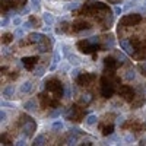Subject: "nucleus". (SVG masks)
Instances as JSON below:
<instances>
[{
    "label": "nucleus",
    "mask_w": 146,
    "mask_h": 146,
    "mask_svg": "<svg viewBox=\"0 0 146 146\" xmlns=\"http://www.w3.org/2000/svg\"><path fill=\"white\" fill-rule=\"evenodd\" d=\"M70 63H64V62H62L60 63V70L62 72H64V73H67V72H70Z\"/></svg>",
    "instance_id": "obj_29"
},
{
    "label": "nucleus",
    "mask_w": 146,
    "mask_h": 146,
    "mask_svg": "<svg viewBox=\"0 0 146 146\" xmlns=\"http://www.w3.org/2000/svg\"><path fill=\"white\" fill-rule=\"evenodd\" d=\"M78 92L76 86H72V85H66L64 86V98H72L73 95Z\"/></svg>",
    "instance_id": "obj_9"
},
{
    "label": "nucleus",
    "mask_w": 146,
    "mask_h": 146,
    "mask_svg": "<svg viewBox=\"0 0 146 146\" xmlns=\"http://www.w3.org/2000/svg\"><path fill=\"white\" fill-rule=\"evenodd\" d=\"M32 145H38V146L45 145V136H44V135H38V136L34 139V143H32Z\"/></svg>",
    "instance_id": "obj_16"
},
{
    "label": "nucleus",
    "mask_w": 146,
    "mask_h": 146,
    "mask_svg": "<svg viewBox=\"0 0 146 146\" xmlns=\"http://www.w3.org/2000/svg\"><path fill=\"white\" fill-rule=\"evenodd\" d=\"M137 12H139V13H146V6H142V7H137Z\"/></svg>",
    "instance_id": "obj_44"
},
{
    "label": "nucleus",
    "mask_w": 146,
    "mask_h": 146,
    "mask_svg": "<svg viewBox=\"0 0 146 146\" xmlns=\"http://www.w3.org/2000/svg\"><path fill=\"white\" fill-rule=\"evenodd\" d=\"M91 100H92V95H91V94H85V95H82V98H80V101H82L83 104L91 102Z\"/></svg>",
    "instance_id": "obj_33"
},
{
    "label": "nucleus",
    "mask_w": 146,
    "mask_h": 146,
    "mask_svg": "<svg viewBox=\"0 0 146 146\" xmlns=\"http://www.w3.org/2000/svg\"><path fill=\"white\" fill-rule=\"evenodd\" d=\"M60 45H62V53H63V56H64V57H67V56L72 53V51H70L72 48H70L67 44H60Z\"/></svg>",
    "instance_id": "obj_25"
},
{
    "label": "nucleus",
    "mask_w": 146,
    "mask_h": 146,
    "mask_svg": "<svg viewBox=\"0 0 146 146\" xmlns=\"http://www.w3.org/2000/svg\"><path fill=\"white\" fill-rule=\"evenodd\" d=\"M66 58H67V62H69L72 66H79V64L82 63V58H80L78 54H75V53H70Z\"/></svg>",
    "instance_id": "obj_4"
},
{
    "label": "nucleus",
    "mask_w": 146,
    "mask_h": 146,
    "mask_svg": "<svg viewBox=\"0 0 146 146\" xmlns=\"http://www.w3.org/2000/svg\"><path fill=\"white\" fill-rule=\"evenodd\" d=\"M44 73H45V69H44V67H36V69L34 70V75H35L36 78H42Z\"/></svg>",
    "instance_id": "obj_27"
},
{
    "label": "nucleus",
    "mask_w": 146,
    "mask_h": 146,
    "mask_svg": "<svg viewBox=\"0 0 146 146\" xmlns=\"http://www.w3.org/2000/svg\"><path fill=\"white\" fill-rule=\"evenodd\" d=\"M2 95L5 96V100L13 98V95H15V86H12V85H7V86H5L3 91H2Z\"/></svg>",
    "instance_id": "obj_2"
},
{
    "label": "nucleus",
    "mask_w": 146,
    "mask_h": 146,
    "mask_svg": "<svg viewBox=\"0 0 146 146\" xmlns=\"http://www.w3.org/2000/svg\"><path fill=\"white\" fill-rule=\"evenodd\" d=\"M114 45H115V41H114L113 36H110V38H107V41H105V47H107V48H110V50H113Z\"/></svg>",
    "instance_id": "obj_24"
},
{
    "label": "nucleus",
    "mask_w": 146,
    "mask_h": 146,
    "mask_svg": "<svg viewBox=\"0 0 146 146\" xmlns=\"http://www.w3.org/2000/svg\"><path fill=\"white\" fill-rule=\"evenodd\" d=\"M32 89H34V83L31 80H25L21 85V92L22 94H31Z\"/></svg>",
    "instance_id": "obj_5"
},
{
    "label": "nucleus",
    "mask_w": 146,
    "mask_h": 146,
    "mask_svg": "<svg viewBox=\"0 0 146 146\" xmlns=\"http://www.w3.org/2000/svg\"><path fill=\"white\" fill-rule=\"evenodd\" d=\"M41 31H42V32H47V34H50V32L53 31V27H51V25H45V27L41 28Z\"/></svg>",
    "instance_id": "obj_40"
},
{
    "label": "nucleus",
    "mask_w": 146,
    "mask_h": 146,
    "mask_svg": "<svg viewBox=\"0 0 146 146\" xmlns=\"http://www.w3.org/2000/svg\"><path fill=\"white\" fill-rule=\"evenodd\" d=\"M113 10H114V15H115V16H120L121 13H123V10H124V9H123V7H120V6H114Z\"/></svg>",
    "instance_id": "obj_36"
},
{
    "label": "nucleus",
    "mask_w": 146,
    "mask_h": 146,
    "mask_svg": "<svg viewBox=\"0 0 146 146\" xmlns=\"http://www.w3.org/2000/svg\"><path fill=\"white\" fill-rule=\"evenodd\" d=\"M15 145H18V146H23V145H27V139L23 137V139H18L16 142H15Z\"/></svg>",
    "instance_id": "obj_41"
},
{
    "label": "nucleus",
    "mask_w": 146,
    "mask_h": 146,
    "mask_svg": "<svg viewBox=\"0 0 146 146\" xmlns=\"http://www.w3.org/2000/svg\"><path fill=\"white\" fill-rule=\"evenodd\" d=\"M22 28L25 29V31H31V29L34 28V23H32L31 21H25V22L22 23Z\"/></svg>",
    "instance_id": "obj_30"
},
{
    "label": "nucleus",
    "mask_w": 146,
    "mask_h": 146,
    "mask_svg": "<svg viewBox=\"0 0 146 146\" xmlns=\"http://www.w3.org/2000/svg\"><path fill=\"white\" fill-rule=\"evenodd\" d=\"M41 16H42V21H44V23L45 25H54V22H56V16L51 13V12H47V10H44L42 13H41Z\"/></svg>",
    "instance_id": "obj_1"
},
{
    "label": "nucleus",
    "mask_w": 146,
    "mask_h": 146,
    "mask_svg": "<svg viewBox=\"0 0 146 146\" xmlns=\"http://www.w3.org/2000/svg\"><path fill=\"white\" fill-rule=\"evenodd\" d=\"M0 120H2V124L7 121V113L5 111L3 108H2V111H0Z\"/></svg>",
    "instance_id": "obj_35"
},
{
    "label": "nucleus",
    "mask_w": 146,
    "mask_h": 146,
    "mask_svg": "<svg viewBox=\"0 0 146 146\" xmlns=\"http://www.w3.org/2000/svg\"><path fill=\"white\" fill-rule=\"evenodd\" d=\"M92 32H94L92 29H91V31H82V32H80L79 35H80V36H89V35H91Z\"/></svg>",
    "instance_id": "obj_42"
},
{
    "label": "nucleus",
    "mask_w": 146,
    "mask_h": 146,
    "mask_svg": "<svg viewBox=\"0 0 146 146\" xmlns=\"http://www.w3.org/2000/svg\"><path fill=\"white\" fill-rule=\"evenodd\" d=\"M105 22H107V23H111V22H113V16H111V15H110V16H107Z\"/></svg>",
    "instance_id": "obj_47"
},
{
    "label": "nucleus",
    "mask_w": 146,
    "mask_h": 146,
    "mask_svg": "<svg viewBox=\"0 0 146 146\" xmlns=\"http://www.w3.org/2000/svg\"><path fill=\"white\" fill-rule=\"evenodd\" d=\"M51 129L54 130V131H62L63 129H64V123H63V121H54V123L51 124Z\"/></svg>",
    "instance_id": "obj_15"
},
{
    "label": "nucleus",
    "mask_w": 146,
    "mask_h": 146,
    "mask_svg": "<svg viewBox=\"0 0 146 146\" xmlns=\"http://www.w3.org/2000/svg\"><path fill=\"white\" fill-rule=\"evenodd\" d=\"M31 2V6H32V10H36L38 12L41 9V0H29Z\"/></svg>",
    "instance_id": "obj_19"
},
{
    "label": "nucleus",
    "mask_w": 146,
    "mask_h": 146,
    "mask_svg": "<svg viewBox=\"0 0 146 146\" xmlns=\"http://www.w3.org/2000/svg\"><path fill=\"white\" fill-rule=\"evenodd\" d=\"M48 38H50V41H51V44H54L56 42V40H54V35L50 32V35H48Z\"/></svg>",
    "instance_id": "obj_46"
},
{
    "label": "nucleus",
    "mask_w": 146,
    "mask_h": 146,
    "mask_svg": "<svg viewBox=\"0 0 146 146\" xmlns=\"http://www.w3.org/2000/svg\"><path fill=\"white\" fill-rule=\"evenodd\" d=\"M120 45H121V48L124 50L126 54H133V53H135V50H133V45L130 44L129 40H121V41H120Z\"/></svg>",
    "instance_id": "obj_3"
},
{
    "label": "nucleus",
    "mask_w": 146,
    "mask_h": 146,
    "mask_svg": "<svg viewBox=\"0 0 146 146\" xmlns=\"http://www.w3.org/2000/svg\"><path fill=\"white\" fill-rule=\"evenodd\" d=\"M64 111H66L64 108H56L54 111L50 113V118H51V120H56V118H58L62 114H64Z\"/></svg>",
    "instance_id": "obj_12"
},
{
    "label": "nucleus",
    "mask_w": 146,
    "mask_h": 146,
    "mask_svg": "<svg viewBox=\"0 0 146 146\" xmlns=\"http://www.w3.org/2000/svg\"><path fill=\"white\" fill-rule=\"evenodd\" d=\"M2 54H3V56H7V54H9V50H7L6 47H2Z\"/></svg>",
    "instance_id": "obj_45"
},
{
    "label": "nucleus",
    "mask_w": 146,
    "mask_h": 146,
    "mask_svg": "<svg viewBox=\"0 0 146 146\" xmlns=\"http://www.w3.org/2000/svg\"><path fill=\"white\" fill-rule=\"evenodd\" d=\"M35 50L36 51H38L40 54H44V53H47L48 50H47V47L42 44V42H38V44H36V47H35Z\"/></svg>",
    "instance_id": "obj_20"
},
{
    "label": "nucleus",
    "mask_w": 146,
    "mask_h": 146,
    "mask_svg": "<svg viewBox=\"0 0 146 146\" xmlns=\"http://www.w3.org/2000/svg\"><path fill=\"white\" fill-rule=\"evenodd\" d=\"M35 130V124L32 123V121H28V123L25 124V126H23V129H22V131H23V136H29L31 135V133Z\"/></svg>",
    "instance_id": "obj_8"
},
{
    "label": "nucleus",
    "mask_w": 146,
    "mask_h": 146,
    "mask_svg": "<svg viewBox=\"0 0 146 146\" xmlns=\"http://www.w3.org/2000/svg\"><path fill=\"white\" fill-rule=\"evenodd\" d=\"M114 54H115V58L118 60V62H126L127 60V56L124 53H121V51H115Z\"/></svg>",
    "instance_id": "obj_26"
},
{
    "label": "nucleus",
    "mask_w": 146,
    "mask_h": 146,
    "mask_svg": "<svg viewBox=\"0 0 146 146\" xmlns=\"http://www.w3.org/2000/svg\"><path fill=\"white\" fill-rule=\"evenodd\" d=\"M135 78H136V72L133 70V69H130V70H127V72L124 73V79H126L127 82L135 80Z\"/></svg>",
    "instance_id": "obj_13"
},
{
    "label": "nucleus",
    "mask_w": 146,
    "mask_h": 146,
    "mask_svg": "<svg viewBox=\"0 0 146 146\" xmlns=\"http://www.w3.org/2000/svg\"><path fill=\"white\" fill-rule=\"evenodd\" d=\"M16 66H18V67H19V69H21V67H22V63H21V60H16Z\"/></svg>",
    "instance_id": "obj_50"
},
{
    "label": "nucleus",
    "mask_w": 146,
    "mask_h": 146,
    "mask_svg": "<svg viewBox=\"0 0 146 146\" xmlns=\"http://www.w3.org/2000/svg\"><path fill=\"white\" fill-rule=\"evenodd\" d=\"M79 73H80V69L76 66L75 69H72V70L69 72V75H70V78H72V79H76V78L79 76Z\"/></svg>",
    "instance_id": "obj_22"
},
{
    "label": "nucleus",
    "mask_w": 146,
    "mask_h": 146,
    "mask_svg": "<svg viewBox=\"0 0 146 146\" xmlns=\"http://www.w3.org/2000/svg\"><path fill=\"white\" fill-rule=\"evenodd\" d=\"M29 40H31L32 42H35V44H38V42H42V40H44V35H42L41 32L32 31V32L29 34Z\"/></svg>",
    "instance_id": "obj_6"
},
{
    "label": "nucleus",
    "mask_w": 146,
    "mask_h": 146,
    "mask_svg": "<svg viewBox=\"0 0 146 146\" xmlns=\"http://www.w3.org/2000/svg\"><path fill=\"white\" fill-rule=\"evenodd\" d=\"M60 62H62V56H60L58 50H54V53H53V60H51V63H54V64H60Z\"/></svg>",
    "instance_id": "obj_17"
},
{
    "label": "nucleus",
    "mask_w": 146,
    "mask_h": 146,
    "mask_svg": "<svg viewBox=\"0 0 146 146\" xmlns=\"http://www.w3.org/2000/svg\"><path fill=\"white\" fill-rule=\"evenodd\" d=\"M124 120H126V117L121 114V115H118L117 118H115V126H123L124 124Z\"/></svg>",
    "instance_id": "obj_34"
},
{
    "label": "nucleus",
    "mask_w": 146,
    "mask_h": 146,
    "mask_svg": "<svg viewBox=\"0 0 146 146\" xmlns=\"http://www.w3.org/2000/svg\"><path fill=\"white\" fill-rule=\"evenodd\" d=\"M140 145H146V137H145V139H142V140H140Z\"/></svg>",
    "instance_id": "obj_51"
},
{
    "label": "nucleus",
    "mask_w": 146,
    "mask_h": 146,
    "mask_svg": "<svg viewBox=\"0 0 146 146\" xmlns=\"http://www.w3.org/2000/svg\"><path fill=\"white\" fill-rule=\"evenodd\" d=\"M25 35V29L23 28H21V27H16V29H15V32H13V36H15V40H21L22 36Z\"/></svg>",
    "instance_id": "obj_14"
},
{
    "label": "nucleus",
    "mask_w": 146,
    "mask_h": 146,
    "mask_svg": "<svg viewBox=\"0 0 146 146\" xmlns=\"http://www.w3.org/2000/svg\"><path fill=\"white\" fill-rule=\"evenodd\" d=\"M2 108H12V110H15L16 105L12 104V102H9L7 100H2Z\"/></svg>",
    "instance_id": "obj_28"
},
{
    "label": "nucleus",
    "mask_w": 146,
    "mask_h": 146,
    "mask_svg": "<svg viewBox=\"0 0 146 146\" xmlns=\"http://www.w3.org/2000/svg\"><path fill=\"white\" fill-rule=\"evenodd\" d=\"M123 142L124 143H133L135 142V135H133V133H127V135L123 137Z\"/></svg>",
    "instance_id": "obj_23"
},
{
    "label": "nucleus",
    "mask_w": 146,
    "mask_h": 146,
    "mask_svg": "<svg viewBox=\"0 0 146 146\" xmlns=\"http://www.w3.org/2000/svg\"><path fill=\"white\" fill-rule=\"evenodd\" d=\"M96 121H98L96 114H89L86 118H85V124L86 126H94V124H96Z\"/></svg>",
    "instance_id": "obj_11"
},
{
    "label": "nucleus",
    "mask_w": 146,
    "mask_h": 146,
    "mask_svg": "<svg viewBox=\"0 0 146 146\" xmlns=\"http://www.w3.org/2000/svg\"><path fill=\"white\" fill-rule=\"evenodd\" d=\"M23 110H25V111H28V113H34L35 110H36V101H35V100L27 101L25 104H23Z\"/></svg>",
    "instance_id": "obj_7"
},
{
    "label": "nucleus",
    "mask_w": 146,
    "mask_h": 146,
    "mask_svg": "<svg viewBox=\"0 0 146 146\" xmlns=\"http://www.w3.org/2000/svg\"><path fill=\"white\" fill-rule=\"evenodd\" d=\"M22 23H23V21H22L21 15H18V16H15L13 19H12V25H13V27H21Z\"/></svg>",
    "instance_id": "obj_21"
},
{
    "label": "nucleus",
    "mask_w": 146,
    "mask_h": 146,
    "mask_svg": "<svg viewBox=\"0 0 146 146\" xmlns=\"http://www.w3.org/2000/svg\"><path fill=\"white\" fill-rule=\"evenodd\" d=\"M118 139H120V137H118V136L115 135V133H114V135H111V136L108 137V142H114V140H118Z\"/></svg>",
    "instance_id": "obj_43"
},
{
    "label": "nucleus",
    "mask_w": 146,
    "mask_h": 146,
    "mask_svg": "<svg viewBox=\"0 0 146 146\" xmlns=\"http://www.w3.org/2000/svg\"><path fill=\"white\" fill-rule=\"evenodd\" d=\"M57 69V64H54V63H51V66H50V72H54Z\"/></svg>",
    "instance_id": "obj_48"
},
{
    "label": "nucleus",
    "mask_w": 146,
    "mask_h": 146,
    "mask_svg": "<svg viewBox=\"0 0 146 146\" xmlns=\"http://www.w3.org/2000/svg\"><path fill=\"white\" fill-rule=\"evenodd\" d=\"M31 10H32V6H25L21 12H19V15L21 16H25V15H29L31 13Z\"/></svg>",
    "instance_id": "obj_31"
},
{
    "label": "nucleus",
    "mask_w": 146,
    "mask_h": 146,
    "mask_svg": "<svg viewBox=\"0 0 146 146\" xmlns=\"http://www.w3.org/2000/svg\"><path fill=\"white\" fill-rule=\"evenodd\" d=\"M143 69H145V70H146V63H143Z\"/></svg>",
    "instance_id": "obj_52"
},
{
    "label": "nucleus",
    "mask_w": 146,
    "mask_h": 146,
    "mask_svg": "<svg viewBox=\"0 0 146 146\" xmlns=\"http://www.w3.org/2000/svg\"><path fill=\"white\" fill-rule=\"evenodd\" d=\"M82 145H91V140L89 139H83L82 140Z\"/></svg>",
    "instance_id": "obj_49"
},
{
    "label": "nucleus",
    "mask_w": 146,
    "mask_h": 146,
    "mask_svg": "<svg viewBox=\"0 0 146 146\" xmlns=\"http://www.w3.org/2000/svg\"><path fill=\"white\" fill-rule=\"evenodd\" d=\"M80 5H82L80 0H73V2H70L64 6V10H75V9L80 7Z\"/></svg>",
    "instance_id": "obj_10"
},
{
    "label": "nucleus",
    "mask_w": 146,
    "mask_h": 146,
    "mask_svg": "<svg viewBox=\"0 0 146 146\" xmlns=\"http://www.w3.org/2000/svg\"><path fill=\"white\" fill-rule=\"evenodd\" d=\"M89 44H98L100 42V36H91V38L88 40Z\"/></svg>",
    "instance_id": "obj_38"
},
{
    "label": "nucleus",
    "mask_w": 146,
    "mask_h": 146,
    "mask_svg": "<svg viewBox=\"0 0 146 146\" xmlns=\"http://www.w3.org/2000/svg\"><path fill=\"white\" fill-rule=\"evenodd\" d=\"M70 133H73V135H82V130L79 127H70Z\"/></svg>",
    "instance_id": "obj_37"
},
{
    "label": "nucleus",
    "mask_w": 146,
    "mask_h": 146,
    "mask_svg": "<svg viewBox=\"0 0 146 146\" xmlns=\"http://www.w3.org/2000/svg\"><path fill=\"white\" fill-rule=\"evenodd\" d=\"M78 143V135H72L67 137V140H66V145H76Z\"/></svg>",
    "instance_id": "obj_18"
},
{
    "label": "nucleus",
    "mask_w": 146,
    "mask_h": 146,
    "mask_svg": "<svg viewBox=\"0 0 146 146\" xmlns=\"http://www.w3.org/2000/svg\"><path fill=\"white\" fill-rule=\"evenodd\" d=\"M9 23H10L9 16H5V18H2V22H0V27H2V28L5 29V28H7V27H9Z\"/></svg>",
    "instance_id": "obj_32"
},
{
    "label": "nucleus",
    "mask_w": 146,
    "mask_h": 146,
    "mask_svg": "<svg viewBox=\"0 0 146 146\" xmlns=\"http://www.w3.org/2000/svg\"><path fill=\"white\" fill-rule=\"evenodd\" d=\"M18 15H19V12H18V10H9L6 16H9V18H15V16H18Z\"/></svg>",
    "instance_id": "obj_39"
},
{
    "label": "nucleus",
    "mask_w": 146,
    "mask_h": 146,
    "mask_svg": "<svg viewBox=\"0 0 146 146\" xmlns=\"http://www.w3.org/2000/svg\"><path fill=\"white\" fill-rule=\"evenodd\" d=\"M143 5H145V6H146V0H143Z\"/></svg>",
    "instance_id": "obj_53"
}]
</instances>
